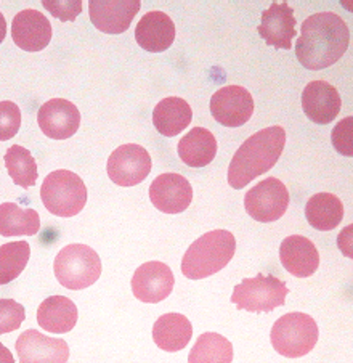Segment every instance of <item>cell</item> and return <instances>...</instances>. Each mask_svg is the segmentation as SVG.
Returning a JSON list of instances; mask_svg holds the SVG:
<instances>
[{
  "label": "cell",
  "mask_w": 353,
  "mask_h": 363,
  "mask_svg": "<svg viewBox=\"0 0 353 363\" xmlns=\"http://www.w3.org/2000/svg\"><path fill=\"white\" fill-rule=\"evenodd\" d=\"M289 191L281 180L269 177L252 186L245 196L246 213L257 222H276L286 214Z\"/></svg>",
  "instance_id": "cell-8"
},
{
  "label": "cell",
  "mask_w": 353,
  "mask_h": 363,
  "mask_svg": "<svg viewBox=\"0 0 353 363\" xmlns=\"http://www.w3.org/2000/svg\"><path fill=\"white\" fill-rule=\"evenodd\" d=\"M42 5L60 21H74L82 11L81 0H44Z\"/></svg>",
  "instance_id": "cell-33"
},
{
  "label": "cell",
  "mask_w": 353,
  "mask_h": 363,
  "mask_svg": "<svg viewBox=\"0 0 353 363\" xmlns=\"http://www.w3.org/2000/svg\"><path fill=\"white\" fill-rule=\"evenodd\" d=\"M286 145L281 125H271L255 132L241 145L228 166V184L236 190L245 189L259 175L276 164Z\"/></svg>",
  "instance_id": "cell-2"
},
{
  "label": "cell",
  "mask_w": 353,
  "mask_h": 363,
  "mask_svg": "<svg viewBox=\"0 0 353 363\" xmlns=\"http://www.w3.org/2000/svg\"><path fill=\"white\" fill-rule=\"evenodd\" d=\"M279 261L291 275L308 278L318 269L320 254L313 241L301 235H291L279 246Z\"/></svg>",
  "instance_id": "cell-19"
},
{
  "label": "cell",
  "mask_w": 353,
  "mask_h": 363,
  "mask_svg": "<svg viewBox=\"0 0 353 363\" xmlns=\"http://www.w3.org/2000/svg\"><path fill=\"white\" fill-rule=\"evenodd\" d=\"M24 307L13 299H0V331L11 333L24 322Z\"/></svg>",
  "instance_id": "cell-30"
},
{
  "label": "cell",
  "mask_w": 353,
  "mask_h": 363,
  "mask_svg": "<svg viewBox=\"0 0 353 363\" xmlns=\"http://www.w3.org/2000/svg\"><path fill=\"white\" fill-rule=\"evenodd\" d=\"M340 95L337 89L326 81H312L302 94V108L307 118L325 125L337 118L340 111Z\"/></svg>",
  "instance_id": "cell-18"
},
{
  "label": "cell",
  "mask_w": 353,
  "mask_h": 363,
  "mask_svg": "<svg viewBox=\"0 0 353 363\" xmlns=\"http://www.w3.org/2000/svg\"><path fill=\"white\" fill-rule=\"evenodd\" d=\"M331 140L339 155L353 156V116L339 121L332 129Z\"/></svg>",
  "instance_id": "cell-32"
},
{
  "label": "cell",
  "mask_w": 353,
  "mask_h": 363,
  "mask_svg": "<svg viewBox=\"0 0 353 363\" xmlns=\"http://www.w3.org/2000/svg\"><path fill=\"white\" fill-rule=\"evenodd\" d=\"M289 289L283 280L275 275L257 274L254 278H245L236 284L231 294V302L240 311L269 313L276 307L284 306Z\"/></svg>",
  "instance_id": "cell-7"
},
{
  "label": "cell",
  "mask_w": 353,
  "mask_h": 363,
  "mask_svg": "<svg viewBox=\"0 0 353 363\" xmlns=\"http://www.w3.org/2000/svg\"><path fill=\"white\" fill-rule=\"evenodd\" d=\"M40 228L38 211L20 208L15 203L0 206V235L2 237H33Z\"/></svg>",
  "instance_id": "cell-26"
},
{
  "label": "cell",
  "mask_w": 353,
  "mask_h": 363,
  "mask_svg": "<svg viewBox=\"0 0 353 363\" xmlns=\"http://www.w3.org/2000/svg\"><path fill=\"white\" fill-rule=\"evenodd\" d=\"M40 198L50 214L72 217L85 208L87 189L77 174L60 169L45 177L40 189Z\"/></svg>",
  "instance_id": "cell-6"
},
{
  "label": "cell",
  "mask_w": 353,
  "mask_h": 363,
  "mask_svg": "<svg viewBox=\"0 0 353 363\" xmlns=\"http://www.w3.org/2000/svg\"><path fill=\"white\" fill-rule=\"evenodd\" d=\"M318 325L312 317L302 312H291L276 320L270 340L279 355L299 359L312 352L318 342Z\"/></svg>",
  "instance_id": "cell-5"
},
{
  "label": "cell",
  "mask_w": 353,
  "mask_h": 363,
  "mask_svg": "<svg viewBox=\"0 0 353 363\" xmlns=\"http://www.w3.org/2000/svg\"><path fill=\"white\" fill-rule=\"evenodd\" d=\"M350 31L347 23L332 11L308 16L296 42V55L303 68L320 71L342 58L349 48Z\"/></svg>",
  "instance_id": "cell-1"
},
{
  "label": "cell",
  "mask_w": 353,
  "mask_h": 363,
  "mask_svg": "<svg viewBox=\"0 0 353 363\" xmlns=\"http://www.w3.org/2000/svg\"><path fill=\"white\" fill-rule=\"evenodd\" d=\"M211 113L217 123L225 127L245 125L254 113L252 95L241 86L218 89L211 99Z\"/></svg>",
  "instance_id": "cell-10"
},
{
  "label": "cell",
  "mask_w": 353,
  "mask_h": 363,
  "mask_svg": "<svg viewBox=\"0 0 353 363\" xmlns=\"http://www.w3.org/2000/svg\"><path fill=\"white\" fill-rule=\"evenodd\" d=\"M306 217L313 228L327 232L342 222L344 204L332 193H316L306 204Z\"/></svg>",
  "instance_id": "cell-25"
},
{
  "label": "cell",
  "mask_w": 353,
  "mask_h": 363,
  "mask_svg": "<svg viewBox=\"0 0 353 363\" xmlns=\"http://www.w3.org/2000/svg\"><path fill=\"white\" fill-rule=\"evenodd\" d=\"M150 199L164 214H180L193 201L191 184L180 174H161L150 185Z\"/></svg>",
  "instance_id": "cell-11"
},
{
  "label": "cell",
  "mask_w": 353,
  "mask_h": 363,
  "mask_svg": "<svg viewBox=\"0 0 353 363\" xmlns=\"http://www.w3.org/2000/svg\"><path fill=\"white\" fill-rule=\"evenodd\" d=\"M191 106L180 96H167L157 103L153 111V124L164 137H175L190 125Z\"/></svg>",
  "instance_id": "cell-23"
},
{
  "label": "cell",
  "mask_w": 353,
  "mask_h": 363,
  "mask_svg": "<svg viewBox=\"0 0 353 363\" xmlns=\"http://www.w3.org/2000/svg\"><path fill=\"white\" fill-rule=\"evenodd\" d=\"M193 337V326L181 313H166L156 320L153 340L156 346L166 352H179Z\"/></svg>",
  "instance_id": "cell-22"
},
{
  "label": "cell",
  "mask_w": 353,
  "mask_h": 363,
  "mask_svg": "<svg viewBox=\"0 0 353 363\" xmlns=\"http://www.w3.org/2000/svg\"><path fill=\"white\" fill-rule=\"evenodd\" d=\"M53 270L62 286L79 291L99 280L101 261L99 254L87 245H68L55 257Z\"/></svg>",
  "instance_id": "cell-4"
},
{
  "label": "cell",
  "mask_w": 353,
  "mask_h": 363,
  "mask_svg": "<svg viewBox=\"0 0 353 363\" xmlns=\"http://www.w3.org/2000/svg\"><path fill=\"white\" fill-rule=\"evenodd\" d=\"M236 251V240L227 230L203 235L188 247L181 259V274L190 280H203L227 267Z\"/></svg>",
  "instance_id": "cell-3"
},
{
  "label": "cell",
  "mask_w": 353,
  "mask_h": 363,
  "mask_svg": "<svg viewBox=\"0 0 353 363\" xmlns=\"http://www.w3.org/2000/svg\"><path fill=\"white\" fill-rule=\"evenodd\" d=\"M15 347L20 363H66L69 359V346L65 340L47 337L38 330L21 333Z\"/></svg>",
  "instance_id": "cell-15"
},
{
  "label": "cell",
  "mask_w": 353,
  "mask_h": 363,
  "mask_svg": "<svg viewBox=\"0 0 353 363\" xmlns=\"http://www.w3.org/2000/svg\"><path fill=\"white\" fill-rule=\"evenodd\" d=\"M5 166H7L9 175L16 185L21 189H29L35 185L38 180V164L33 158L31 151L23 148L21 145H13L5 153Z\"/></svg>",
  "instance_id": "cell-28"
},
{
  "label": "cell",
  "mask_w": 353,
  "mask_h": 363,
  "mask_svg": "<svg viewBox=\"0 0 353 363\" xmlns=\"http://www.w3.org/2000/svg\"><path fill=\"white\" fill-rule=\"evenodd\" d=\"M77 318L76 304L65 296H50L38 308V323L48 333H69L76 326Z\"/></svg>",
  "instance_id": "cell-21"
},
{
  "label": "cell",
  "mask_w": 353,
  "mask_h": 363,
  "mask_svg": "<svg viewBox=\"0 0 353 363\" xmlns=\"http://www.w3.org/2000/svg\"><path fill=\"white\" fill-rule=\"evenodd\" d=\"M31 247L26 241H13V243L0 246V283L7 284L21 275L28 265Z\"/></svg>",
  "instance_id": "cell-29"
},
{
  "label": "cell",
  "mask_w": 353,
  "mask_h": 363,
  "mask_svg": "<svg viewBox=\"0 0 353 363\" xmlns=\"http://www.w3.org/2000/svg\"><path fill=\"white\" fill-rule=\"evenodd\" d=\"M233 362V346L218 333H204L198 337L188 363H231Z\"/></svg>",
  "instance_id": "cell-27"
},
{
  "label": "cell",
  "mask_w": 353,
  "mask_h": 363,
  "mask_svg": "<svg viewBox=\"0 0 353 363\" xmlns=\"http://www.w3.org/2000/svg\"><path fill=\"white\" fill-rule=\"evenodd\" d=\"M21 125V111L13 101L0 103V138L9 140L16 135Z\"/></svg>",
  "instance_id": "cell-31"
},
{
  "label": "cell",
  "mask_w": 353,
  "mask_h": 363,
  "mask_svg": "<svg viewBox=\"0 0 353 363\" xmlns=\"http://www.w3.org/2000/svg\"><path fill=\"white\" fill-rule=\"evenodd\" d=\"M52 24L38 10H21L11 23V39L26 52H40L50 44Z\"/></svg>",
  "instance_id": "cell-16"
},
{
  "label": "cell",
  "mask_w": 353,
  "mask_h": 363,
  "mask_svg": "<svg viewBox=\"0 0 353 363\" xmlns=\"http://www.w3.org/2000/svg\"><path fill=\"white\" fill-rule=\"evenodd\" d=\"M174 274L169 265L159 261L146 262L135 270L132 278V293L146 304H157L169 298L174 289Z\"/></svg>",
  "instance_id": "cell-12"
},
{
  "label": "cell",
  "mask_w": 353,
  "mask_h": 363,
  "mask_svg": "<svg viewBox=\"0 0 353 363\" xmlns=\"http://www.w3.org/2000/svg\"><path fill=\"white\" fill-rule=\"evenodd\" d=\"M259 29L260 38L267 45L289 50L296 38V18L288 2H271L270 9L262 13Z\"/></svg>",
  "instance_id": "cell-17"
},
{
  "label": "cell",
  "mask_w": 353,
  "mask_h": 363,
  "mask_svg": "<svg viewBox=\"0 0 353 363\" xmlns=\"http://www.w3.org/2000/svg\"><path fill=\"white\" fill-rule=\"evenodd\" d=\"M175 34V24L169 15L164 11H148L137 24L135 40L143 50L159 53L174 44Z\"/></svg>",
  "instance_id": "cell-20"
},
{
  "label": "cell",
  "mask_w": 353,
  "mask_h": 363,
  "mask_svg": "<svg viewBox=\"0 0 353 363\" xmlns=\"http://www.w3.org/2000/svg\"><path fill=\"white\" fill-rule=\"evenodd\" d=\"M106 171L113 184L119 186H135L151 172L150 153L135 143L121 145L108 158Z\"/></svg>",
  "instance_id": "cell-9"
},
{
  "label": "cell",
  "mask_w": 353,
  "mask_h": 363,
  "mask_svg": "<svg viewBox=\"0 0 353 363\" xmlns=\"http://www.w3.org/2000/svg\"><path fill=\"white\" fill-rule=\"evenodd\" d=\"M40 130L53 140H66L79 130L81 113L74 103L65 99H52L40 106L38 113Z\"/></svg>",
  "instance_id": "cell-14"
},
{
  "label": "cell",
  "mask_w": 353,
  "mask_h": 363,
  "mask_svg": "<svg viewBox=\"0 0 353 363\" xmlns=\"http://www.w3.org/2000/svg\"><path fill=\"white\" fill-rule=\"evenodd\" d=\"M140 0H90V21L100 33L123 34L138 13Z\"/></svg>",
  "instance_id": "cell-13"
},
{
  "label": "cell",
  "mask_w": 353,
  "mask_h": 363,
  "mask_svg": "<svg viewBox=\"0 0 353 363\" xmlns=\"http://www.w3.org/2000/svg\"><path fill=\"white\" fill-rule=\"evenodd\" d=\"M337 247L345 257L353 259V223L344 227L337 235Z\"/></svg>",
  "instance_id": "cell-34"
},
{
  "label": "cell",
  "mask_w": 353,
  "mask_h": 363,
  "mask_svg": "<svg viewBox=\"0 0 353 363\" xmlns=\"http://www.w3.org/2000/svg\"><path fill=\"white\" fill-rule=\"evenodd\" d=\"M180 160L190 167H206L217 155V140L211 130L194 127L179 142Z\"/></svg>",
  "instance_id": "cell-24"
}]
</instances>
